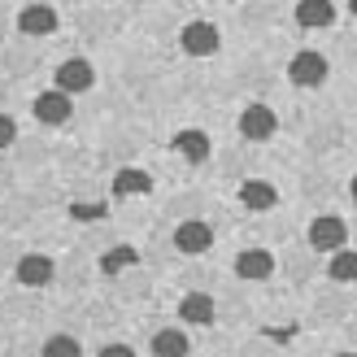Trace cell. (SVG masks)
I'll list each match as a JSON object with an SVG mask.
<instances>
[{
	"instance_id": "cell-1",
	"label": "cell",
	"mask_w": 357,
	"mask_h": 357,
	"mask_svg": "<svg viewBox=\"0 0 357 357\" xmlns=\"http://www.w3.org/2000/svg\"><path fill=\"white\" fill-rule=\"evenodd\" d=\"M344 240H349L344 218H335V213L314 218V227H310V244L318 248V253H335V248H344Z\"/></svg>"
},
{
	"instance_id": "cell-2",
	"label": "cell",
	"mask_w": 357,
	"mask_h": 357,
	"mask_svg": "<svg viewBox=\"0 0 357 357\" xmlns=\"http://www.w3.org/2000/svg\"><path fill=\"white\" fill-rule=\"evenodd\" d=\"M209 244H213V231H209V222H201V218H188V222H178V227H174V248H178V253L196 257V253H209Z\"/></svg>"
},
{
	"instance_id": "cell-3",
	"label": "cell",
	"mask_w": 357,
	"mask_h": 357,
	"mask_svg": "<svg viewBox=\"0 0 357 357\" xmlns=\"http://www.w3.org/2000/svg\"><path fill=\"white\" fill-rule=\"evenodd\" d=\"M178 44H183V52H192V57H213L218 52V26L213 22H188L183 35H178Z\"/></svg>"
},
{
	"instance_id": "cell-4",
	"label": "cell",
	"mask_w": 357,
	"mask_h": 357,
	"mask_svg": "<svg viewBox=\"0 0 357 357\" xmlns=\"http://www.w3.org/2000/svg\"><path fill=\"white\" fill-rule=\"evenodd\" d=\"M288 79L296 87H318V83L327 79V57H323V52H310V48L296 52L292 66H288Z\"/></svg>"
},
{
	"instance_id": "cell-5",
	"label": "cell",
	"mask_w": 357,
	"mask_h": 357,
	"mask_svg": "<svg viewBox=\"0 0 357 357\" xmlns=\"http://www.w3.org/2000/svg\"><path fill=\"white\" fill-rule=\"evenodd\" d=\"M96 83V70H92V61H83V57H70V61H61L57 66V87L61 92H87V87Z\"/></svg>"
},
{
	"instance_id": "cell-6",
	"label": "cell",
	"mask_w": 357,
	"mask_h": 357,
	"mask_svg": "<svg viewBox=\"0 0 357 357\" xmlns=\"http://www.w3.org/2000/svg\"><path fill=\"white\" fill-rule=\"evenodd\" d=\"M240 135L244 139H271L275 135V109L271 105H248L240 114Z\"/></svg>"
},
{
	"instance_id": "cell-7",
	"label": "cell",
	"mask_w": 357,
	"mask_h": 357,
	"mask_svg": "<svg viewBox=\"0 0 357 357\" xmlns=\"http://www.w3.org/2000/svg\"><path fill=\"white\" fill-rule=\"evenodd\" d=\"M31 114L40 118V122H48V127H57V122H66L70 118V92H40L35 96V105H31Z\"/></svg>"
},
{
	"instance_id": "cell-8",
	"label": "cell",
	"mask_w": 357,
	"mask_h": 357,
	"mask_svg": "<svg viewBox=\"0 0 357 357\" xmlns=\"http://www.w3.org/2000/svg\"><path fill=\"white\" fill-rule=\"evenodd\" d=\"M17 26H22V35H52V31H57V9L26 5L22 13H17Z\"/></svg>"
},
{
	"instance_id": "cell-9",
	"label": "cell",
	"mask_w": 357,
	"mask_h": 357,
	"mask_svg": "<svg viewBox=\"0 0 357 357\" xmlns=\"http://www.w3.org/2000/svg\"><path fill=\"white\" fill-rule=\"evenodd\" d=\"M271 271H275V257L266 253V248H244L236 257V275L240 279H271Z\"/></svg>"
},
{
	"instance_id": "cell-10",
	"label": "cell",
	"mask_w": 357,
	"mask_h": 357,
	"mask_svg": "<svg viewBox=\"0 0 357 357\" xmlns=\"http://www.w3.org/2000/svg\"><path fill=\"white\" fill-rule=\"evenodd\" d=\"M178 318H183V323H192V327H209V323H213V296L188 292L183 301H178Z\"/></svg>"
},
{
	"instance_id": "cell-11",
	"label": "cell",
	"mask_w": 357,
	"mask_h": 357,
	"mask_svg": "<svg viewBox=\"0 0 357 357\" xmlns=\"http://www.w3.org/2000/svg\"><path fill=\"white\" fill-rule=\"evenodd\" d=\"M296 22L305 31L331 26L335 22V5H331V0H301V5H296Z\"/></svg>"
},
{
	"instance_id": "cell-12",
	"label": "cell",
	"mask_w": 357,
	"mask_h": 357,
	"mask_svg": "<svg viewBox=\"0 0 357 357\" xmlns=\"http://www.w3.org/2000/svg\"><path fill=\"white\" fill-rule=\"evenodd\" d=\"M48 279H52V261L44 253H26L22 261H17V283H26V288H44Z\"/></svg>"
},
{
	"instance_id": "cell-13",
	"label": "cell",
	"mask_w": 357,
	"mask_h": 357,
	"mask_svg": "<svg viewBox=\"0 0 357 357\" xmlns=\"http://www.w3.org/2000/svg\"><path fill=\"white\" fill-rule=\"evenodd\" d=\"M170 149L183 153L188 162H205V157H209V135H205V131H178V135L170 139Z\"/></svg>"
},
{
	"instance_id": "cell-14",
	"label": "cell",
	"mask_w": 357,
	"mask_h": 357,
	"mask_svg": "<svg viewBox=\"0 0 357 357\" xmlns=\"http://www.w3.org/2000/svg\"><path fill=\"white\" fill-rule=\"evenodd\" d=\"M149 188H153V178H149V170H118L114 174V196H149Z\"/></svg>"
},
{
	"instance_id": "cell-15",
	"label": "cell",
	"mask_w": 357,
	"mask_h": 357,
	"mask_svg": "<svg viewBox=\"0 0 357 357\" xmlns=\"http://www.w3.org/2000/svg\"><path fill=\"white\" fill-rule=\"evenodd\" d=\"M240 201H244L248 209H271L279 196H275V188L266 183V178H248V183L240 188Z\"/></svg>"
},
{
	"instance_id": "cell-16",
	"label": "cell",
	"mask_w": 357,
	"mask_h": 357,
	"mask_svg": "<svg viewBox=\"0 0 357 357\" xmlns=\"http://www.w3.org/2000/svg\"><path fill=\"white\" fill-rule=\"evenodd\" d=\"M135 261H139L135 248L131 244H118V248H109V253L100 257V271L105 275H118V271H127V266H135Z\"/></svg>"
},
{
	"instance_id": "cell-17",
	"label": "cell",
	"mask_w": 357,
	"mask_h": 357,
	"mask_svg": "<svg viewBox=\"0 0 357 357\" xmlns=\"http://www.w3.org/2000/svg\"><path fill=\"white\" fill-rule=\"evenodd\" d=\"M153 353H162V357H183L188 353V335L183 331H162L153 340Z\"/></svg>"
},
{
	"instance_id": "cell-18",
	"label": "cell",
	"mask_w": 357,
	"mask_h": 357,
	"mask_svg": "<svg viewBox=\"0 0 357 357\" xmlns=\"http://www.w3.org/2000/svg\"><path fill=\"white\" fill-rule=\"evenodd\" d=\"M353 275H357V257H353V253H344V248H335V261H331V279L349 283Z\"/></svg>"
},
{
	"instance_id": "cell-19",
	"label": "cell",
	"mask_w": 357,
	"mask_h": 357,
	"mask_svg": "<svg viewBox=\"0 0 357 357\" xmlns=\"http://www.w3.org/2000/svg\"><path fill=\"white\" fill-rule=\"evenodd\" d=\"M70 218L96 222V218H105V201H75V205H70Z\"/></svg>"
},
{
	"instance_id": "cell-20",
	"label": "cell",
	"mask_w": 357,
	"mask_h": 357,
	"mask_svg": "<svg viewBox=\"0 0 357 357\" xmlns=\"http://www.w3.org/2000/svg\"><path fill=\"white\" fill-rule=\"evenodd\" d=\"M44 353H79V340H70V335H57V340H48Z\"/></svg>"
},
{
	"instance_id": "cell-21",
	"label": "cell",
	"mask_w": 357,
	"mask_h": 357,
	"mask_svg": "<svg viewBox=\"0 0 357 357\" xmlns=\"http://www.w3.org/2000/svg\"><path fill=\"white\" fill-rule=\"evenodd\" d=\"M17 139V127H13V118L9 114H0V149H9Z\"/></svg>"
},
{
	"instance_id": "cell-22",
	"label": "cell",
	"mask_w": 357,
	"mask_h": 357,
	"mask_svg": "<svg viewBox=\"0 0 357 357\" xmlns=\"http://www.w3.org/2000/svg\"><path fill=\"white\" fill-rule=\"evenodd\" d=\"M100 353H105V357H127V353H131V349H127V344H105V349H100Z\"/></svg>"
}]
</instances>
